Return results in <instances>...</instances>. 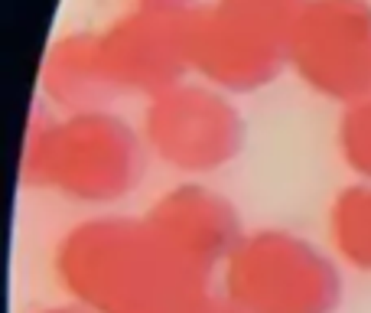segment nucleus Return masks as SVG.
I'll return each instance as SVG.
<instances>
[{
	"mask_svg": "<svg viewBox=\"0 0 371 313\" xmlns=\"http://www.w3.org/2000/svg\"><path fill=\"white\" fill-rule=\"evenodd\" d=\"M55 271L92 313H186L205 297L196 271L147 219H92L55 251Z\"/></svg>",
	"mask_w": 371,
	"mask_h": 313,
	"instance_id": "1",
	"label": "nucleus"
},
{
	"mask_svg": "<svg viewBox=\"0 0 371 313\" xmlns=\"http://www.w3.org/2000/svg\"><path fill=\"white\" fill-rule=\"evenodd\" d=\"M144 170V144L128 121L105 108L69 111L26 144V176L82 203H114Z\"/></svg>",
	"mask_w": 371,
	"mask_h": 313,
	"instance_id": "2",
	"label": "nucleus"
},
{
	"mask_svg": "<svg viewBox=\"0 0 371 313\" xmlns=\"http://www.w3.org/2000/svg\"><path fill=\"white\" fill-rule=\"evenodd\" d=\"M225 297L244 313H332L342 281L336 264L300 235L254 232L225 261Z\"/></svg>",
	"mask_w": 371,
	"mask_h": 313,
	"instance_id": "3",
	"label": "nucleus"
},
{
	"mask_svg": "<svg viewBox=\"0 0 371 313\" xmlns=\"http://www.w3.org/2000/svg\"><path fill=\"white\" fill-rule=\"evenodd\" d=\"M286 65L316 95H371V0H303L286 20Z\"/></svg>",
	"mask_w": 371,
	"mask_h": 313,
	"instance_id": "4",
	"label": "nucleus"
},
{
	"mask_svg": "<svg viewBox=\"0 0 371 313\" xmlns=\"http://www.w3.org/2000/svg\"><path fill=\"white\" fill-rule=\"evenodd\" d=\"M186 53L189 72L218 92H257L286 65V23L234 10L218 0L196 3L186 10Z\"/></svg>",
	"mask_w": 371,
	"mask_h": 313,
	"instance_id": "5",
	"label": "nucleus"
},
{
	"mask_svg": "<svg viewBox=\"0 0 371 313\" xmlns=\"http://www.w3.org/2000/svg\"><path fill=\"white\" fill-rule=\"evenodd\" d=\"M244 124L228 101L209 82L182 78L166 92L147 98L144 111V144L163 163L182 173L218 170L241 151Z\"/></svg>",
	"mask_w": 371,
	"mask_h": 313,
	"instance_id": "6",
	"label": "nucleus"
},
{
	"mask_svg": "<svg viewBox=\"0 0 371 313\" xmlns=\"http://www.w3.org/2000/svg\"><path fill=\"white\" fill-rule=\"evenodd\" d=\"M98 56L114 98L166 92L189 76L186 10H130L98 33Z\"/></svg>",
	"mask_w": 371,
	"mask_h": 313,
	"instance_id": "7",
	"label": "nucleus"
},
{
	"mask_svg": "<svg viewBox=\"0 0 371 313\" xmlns=\"http://www.w3.org/2000/svg\"><path fill=\"white\" fill-rule=\"evenodd\" d=\"M147 222L205 278L215 264L228 261L234 245L244 238L232 205L199 183L166 193L153 205Z\"/></svg>",
	"mask_w": 371,
	"mask_h": 313,
	"instance_id": "8",
	"label": "nucleus"
},
{
	"mask_svg": "<svg viewBox=\"0 0 371 313\" xmlns=\"http://www.w3.org/2000/svg\"><path fill=\"white\" fill-rule=\"evenodd\" d=\"M43 88L65 111L105 108L114 101L98 56V33H69L53 43L43 62Z\"/></svg>",
	"mask_w": 371,
	"mask_h": 313,
	"instance_id": "9",
	"label": "nucleus"
},
{
	"mask_svg": "<svg viewBox=\"0 0 371 313\" xmlns=\"http://www.w3.org/2000/svg\"><path fill=\"white\" fill-rule=\"evenodd\" d=\"M332 242L345 261L371 271V183L352 186L332 205Z\"/></svg>",
	"mask_w": 371,
	"mask_h": 313,
	"instance_id": "10",
	"label": "nucleus"
},
{
	"mask_svg": "<svg viewBox=\"0 0 371 313\" xmlns=\"http://www.w3.org/2000/svg\"><path fill=\"white\" fill-rule=\"evenodd\" d=\"M339 151L352 170L371 183V95L345 105L339 121Z\"/></svg>",
	"mask_w": 371,
	"mask_h": 313,
	"instance_id": "11",
	"label": "nucleus"
},
{
	"mask_svg": "<svg viewBox=\"0 0 371 313\" xmlns=\"http://www.w3.org/2000/svg\"><path fill=\"white\" fill-rule=\"evenodd\" d=\"M218 3H228L234 10L254 13V17H264V20L286 23L293 13H297V7L303 0H218Z\"/></svg>",
	"mask_w": 371,
	"mask_h": 313,
	"instance_id": "12",
	"label": "nucleus"
},
{
	"mask_svg": "<svg viewBox=\"0 0 371 313\" xmlns=\"http://www.w3.org/2000/svg\"><path fill=\"white\" fill-rule=\"evenodd\" d=\"M186 313H244L232 297H202L199 303H192Z\"/></svg>",
	"mask_w": 371,
	"mask_h": 313,
	"instance_id": "13",
	"label": "nucleus"
},
{
	"mask_svg": "<svg viewBox=\"0 0 371 313\" xmlns=\"http://www.w3.org/2000/svg\"><path fill=\"white\" fill-rule=\"evenodd\" d=\"M134 3L147 7V10H173V13H182L196 7V0H134Z\"/></svg>",
	"mask_w": 371,
	"mask_h": 313,
	"instance_id": "14",
	"label": "nucleus"
},
{
	"mask_svg": "<svg viewBox=\"0 0 371 313\" xmlns=\"http://www.w3.org/2000/svg\"><path fill=\"white\" fill-rule=\"evenodd\" d=\"M43 313H92L85 307H65V310H43Z\"/></svg>",
	"mask_w": 371,
	"mask_h": 313,
	"instance_id": "15",
	"label": "nucleus"
}]
</instances>
